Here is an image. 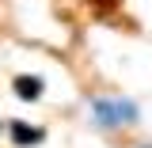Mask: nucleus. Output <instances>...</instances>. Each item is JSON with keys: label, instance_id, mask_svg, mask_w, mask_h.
<instances>
[{"label": "nucleus", "instance_id": "obj_1", "mask_svg": "<svg viewBox=\"0 0 152 148\" xmlns=\"http://www.w3.org/2000/svg\"><path fill=\"white\" fill-rule=\"evenodd\" d=\"M88 114L99 129H126L141 122V106L129 95H95L88 103Z\"/></svg>", "mask_w": 152, "mask_h": 148}, {"label": "nucleus", "instance_id": "obj_2", "mask_svg": "<svg viewBox=\"0 0 152 148\" xmlns=\"http://www.w3.org/2000/svg\"><path fill=\"white\" fill-rule=\"evenodd\" d=\"M8 137H12V144H15V148H34V144L46 141V129L23 122V118H8Z\"/></svg>", "mask_w": 152, "mask_h": 148}, {"label": "nucleus", "instance_id": "obj_3", "mask_svg": "<svg viewBox=\"0 0 152 148\" xmlns=\"http://www.w3.org/2000/svg\"><path fill=\"white\" fill-rule=\"evenodd\" d=\"M12 91H15V99H23V103H38V99L46 95V80H42V76H31V72H19L15 80H12Z\"/></svg>", "mask_w": 152, "mask_h": 148}, {"label": "nucleus", "instance_id": "obj_4", "mask_svg": "<svg viewBox=\"0 0 152 148\" xmlns=\"http://www.w3.org/2000/svg\"><path fill=\"white\" fill-rule=\"evenodd\" d=\"M0 129H8V122H0Z\"/></svg>", "mask_w": 152, "mask_h": 148}, {"label": "nucleus", "instance_id": "obj_5", "mask_svg": "<svg viewBox=\"0 0 152 148\" xmlns=\"http://www.w3.org/2000/svg\"><path fill=\"white\" fill-rule=\"evenodd\" d=\"M141 148H152V144H141Z\"/></svg>", "mask_w": 152, "mask_h": 148}]
</instances>
